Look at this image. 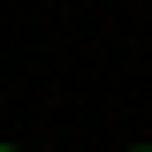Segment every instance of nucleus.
Returning a JSON list of instances; mask_svg holds the SVG:
<instances>
[{"label": "nucleus", "mask_w": 152, "mask_h": 152, "mask_svg": "<svg viewBox=\"0 0 152 152\" xmlns=\"http://www.w3.org/2000/svg\"><path fill=\"white\" fill-rule=\"evenodd\" d=\"M0 152H15V145H0Z\"/></svg>", "instance_id": "nucleus-1"}, {"label": "nucleus", "mask_w": 152, "mask_h": 152, "mask_svg": "<svg viewBox=\"0 0 152 152\" xmlns=\"http://www.w3.org/2000/svg\"><path fill=\"white\" fill-rule=\"evenodd\" d=\"M137 152H152V145H137Z\"/></svg>", "instance_id": "nucleus-2"}]
</instances>
